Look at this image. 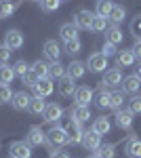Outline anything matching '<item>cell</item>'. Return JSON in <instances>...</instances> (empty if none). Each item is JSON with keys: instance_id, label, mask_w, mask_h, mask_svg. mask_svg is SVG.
<instances>
[{"instance_id": "obj_18", "label": "cell", "mask_w": 141, "mask_h": 158, "mask_svg": "<svg viewBox=\"0 0 141 158\" xmlns=\"http://www.w3.org/2000/svg\"><path fill=\"white\" fill-rule=\"evenodd\" d=\"M30 101H32V97H30L25 91H19V93H15V95H13L11 106L17 110V112H23V110L30 108Z\"/></svg>"}, {"instance_id": "obj_37", "label": "cell", "mask_w": 141, "mask_h": 158, "mask_svg": "<svg viewBox=\"0 0 141 158\" xmlns=\"http://www.w3.org/2000/svg\"><path fill=\"white\" fill-rule=\"evenodd\" d=\"M13 93L11 91V86L9 85H0V106H4V103H11L13 101Z\"/></svg>"}, {"instance_id": "obj_45", "label": "cell", "mask_w": 141, "mask_h": 158, "mask_svg": "<svg viewBox=\"0 0 141 158\" xmlns=\"http://www.w3.org/2000/svg\"><path fill=\"white\" fill-rule=\"evenodd\" d=\"M51 158H72L70 154H68V152H61V150H51Z\"/></svg>"}, {"instance_id": "obj_2", "label": "cell", "mask_w": 141, "mask_h": 158, "mask_svg": "<svg viewBox=\"0 0 141 158\" xmlns=\"http://www.w3.org/2000/svg\"><path fill=\"white\" fill-rule=\"evenodd\" d=\"M86 70H91L95 74H101L107 70V57L103 53H93V55H89V59H86Z\"/></svg>"}, {"instance_id": "obj_10", "label": "cell", "mask_w": 141, "mask_h": 158, "mask_svg": "<svg viewBox=\"0 0 141 158\" xmlns=\"http://www.w3.org/2000/svg\"><path fill=\"white\" fill-rule=\"evenodd\" d=\"M25 141L30 146H42V143H47V135H44V131L40 127H32L27 131V135H25Z\"/></svg>"}, {"instance_id": "obj_49", "label": "cell", "mask_w": 141, "mask_h": 158, "mask_svg": "<svg viewBox=\"0 0 141 158\" xmlns=\"http://www.w3.org/2000/svg\"><path fill=\"white\" fill-rule=\"evenodd\" d=\"M30 2H42V0H30Z\"/></svg>"}, {"instance_id": "obj_38", "label": "cell", "mask_w": 141, "mask_h": 158, "mask_svg": "<svg viewBox=\"0 0 141 158\" xmlns=\"http://www.w3.org/2000/svg\"><path fill=\"white\" fill-rule=\"evenodd\" d=\"M126 108H129L131 114H141V97L139 95H133L129 99V103H126Z\"/></svg>"}, {"instance_id": "obj_41", "label": "cell", "mask_w": 141, "mask_h": 158, "mask_svg": "<svg viewBox=\"0 0 141 158\" xmlns=\"http://www.w3.org/2000/svg\"><path fill=\"white\" fill-rule=\"evenodd\" d=\"M13 70H15V76H19V78H23L25 74H27V70H30V65L25 63L23 59H19L15 65H13Z\"/></svg>"}, {"instance_id": "obj_42", "label": "cell", "mask_w": 141, "mask_h": 158, "mask_svg": "<svg viewBox=\"0 0 141 158\" xmlns=\"http://www.w3.org/2000/svg\"><path fill=\"white\" fill-rule=\"evenodd\" d=\"M9 59H11V49L6 44H0V65L9 63Z\"/></svg>"}, {"instance_id": "obj_44", "label": "cell", "mask_w": 141, "mask_h": 158, "mask_svg": "<svg viewBox=\"0 0 141 158\" xmlns=\"http://www.w3.org/2000/svg\"><path fill=\"white\" fill-rule=\"evenodd\" d=\"M38 80H40V78H38V76H36V74L32 72V70H27V74L23 76V82H25L27 86H34L36 82H38Z\"/></svg>"}, {"instance_id": "obj_23", "label": "cell", "mask_w": 141, "mask_h": 158, "mask_svg": "<svg viewBox=\"0 0 141 158\" xmlns=\"http://www.w3.org/2000/svg\"><path fill=\"white\" fill-rule=\"evenodd\" d=\"M95 103H97V108H101V110L110 108V91H107L106 85H101V89L95 93Z\"/></svg>"}, {"instance_id": "obj_5", "label": "cell", "mask_w": 141, "mask_h": 158, "mask_svg": "<svg viewBox=\"0 0 141 158\" xmlns=\"http://www.w3.org/2000/svg\"><path fill=\"white\" fill-rule=\"evenodd\" d=\"M61 116H63V108H61L59 103H47V108L42 112L44 122H59Z\"/></svg>"}, {"instance_id": "obj_39", "label": "cell", "mask_w": 141, "mask_h": 158, "mask_svg": "<svg viewBox=\"0 0 141 158\" xmlns=\"http://www.w3.org/2000/svg\"><path fill=\"white\" fill-rule=\"evenodd\" d=\"M131 34L135 36V40H141V15L133 17V21H131Z\"/></svg>"}, {"instance_id": "obj_31", "label": "cell", "mask_w": 141, "mask_h": 158, "mask_svg": "<svg viewBox=\"0 0 141 158\" xmlns=\"http://www.w3.org/2000/svg\"><path fill=\"white\" fill-rule=\"evenodd\" d=\"M124 15H126V11H124V6L122 4H114V9L110 11V15H107V19L112 21V23H120L122 19H124Z\"/></svg>"}, {"instance_id": "obj_11", "label": "cell", "mask_w": 141, "mask_h": 158, "mask_svg": "<svg viewBox=\"0 0 141 158\" xmlns=\"http://www.w3.org/2000/svg\"><path fill=\"white\" fill-rule=\"evenodd\" d=\"M70 116H72V120L74 122H86V120H91V110H89V106H72L70 110Z\"/></svg>"}, {"instance_id": "obj_20", "label": "cell", "mask_w": 141, "mask_h": 158, "mask_svg": "<svg viewBox=\"0 0 141 158\" xmlns=\"http://www.w3.org/2000/svg\"><path fill=\"white\" fill-rule=\"evenodd\" d=\"M101 85H106V86H118V85H122V72H120V68L107 70L106 76H103V80H101Z\"/></svg>"}, {"instance_id": "obj_12", "label": "cell", "mask_w": 141, "mask_h": 158, "mask_svg": "<svg viewBox=\"0 0 141 158\" xmlns=\"http://www.w3.org/2000/svg\"><path fill=\"white\" fill-rule=\"evenodd\" d=\"M57 89H59V95H61V97H72V95L76 93V85H74V78H70V76L65 74L63 78H59Z\"/></svg>"}, {"instance_id": "obj_7", "label": "cell", "mask_w": 141, "mask_h": 158, "mask_svg": "<svg viewBox=\"0 0 141 158\" xmlns=\"http://www.w3.org/2000/svg\"><path fill=\"white\" fill-rule=\"evenodd\" d=\"M4 44L9 47L11 51H17L23 47V34L19 30H9L6 36H4Z\"/></svg>"}, {"instance_id": "obj_22", "label": "cell", "mask_w": 141, "mask_h": 158, "mask_svg": "<svg viewBox=\"0 0 141 158\" xmlns=\"http://www.w3.org/2000/svg\"><path fill=\"white\" fill-rule=\"evenodd\" d=\"M106 40L107 42H114V44H120L124 40V34H122V30L116 23H112V25H107V30H106Z\"/></svg>"}, {"instance_id": "obj_4", "label": "cell", "mask_w": 141, "mask_h": 158, "mask_svg": "<svg viewBox=\"0 0 141 158\" xmlns=\"http://www.w3.org/2000/svg\"><path fill=\"white\" fill-rule=\"evenodd\" d=\"M82 146L84 150H89V152H97V148L101 146V135L97 133V131H84L82 135Z\"/></svg>"}, {"instance_id": "obj_8", "label": "cell", "mask_w": 141, "mask_h": 158, "mask_svg": "<svg viewBox=\"0 0 141 158\" xmlns=\"http://www.w3.org/2000/svg\"><path fill=\"white\" fill-rule=\"evenodd\" d=\"M93 99H95L93 89H89V86H76V93H74V101H76L78 106H89V103H91Z\"/></svg>"}, {"instance_id": "obj_34", "label": "cell", "mask_w": 141, "mask_h": 158, "mask_svg": "<svg viewBox=\"0 0 141 158\" xmlns=\"http://www.w3.org/2000/svg\"><path fill=\"white\" fill-rule=\"evenodd\" d=\"M15 2L13 0H0V19H6L15 13Z\"/></svg>"}, {"instance_id": "obj_17", "label": "cell", "mask_w": 141, "mask_h": 158, "mask_svg": "<svg viewBox=\"0 0 141 158\" xmlns=\"http://www.w3.org/2000/svg\"><path fill=\"white\" fill-rule=\"evenodd\" d=\"M42 51H44V57H47V59H51V61H59L61 53H63L57 40H47V42H44V49H42Z\"/></svg>"}, {"instance_id": "obj_47", "label": "cell", "mask_w": 141, "mask_h": 158, "mask_svg": "<svg viewBox=\"0 0 141 158\" xmlns=\"http://www.w3.org/2000/svg\"><path fill=\"white\" fill-rule=\"evenodd\" d=\"M135 70H137V76H139V78H141V61H139V65H137Z\"/></svg>"}, {"instance_id": "obj_29", "label": "cell", "mask_w": 141, "mask_h": 158, "mask_svg": "<svg viewBox=\"0 0 141 158\" xmlns=\"http://www.w3.org/2000/svg\"><path fill=\"white\" fill-rule=\"evenodd\" d=\"M13 78H15V70H13L9 63L0 65V85H11Z\"/></svg>"}, {"instance_id": "obj_36", "label": "cell", "mask_w": 141, "mask_h": 158, "mask_svg": "<svg viewBox=\"0 0 141 158\" xmlns=\"http://www.w3.org/2000/svg\"><path fill=\"white\" fill-rule=\"evenodd\" d=\"M82 51V42L78 40V38H74V40H68L65 42V53L68 55H78Z\"/></svg>"}, {"instance_id": "obj_35", "label": "cell", "mask_w": 141, "mask_h": 158, "mask_svg": "<svg viewBox=\"0 0 141 158\" xmlns=\"http://www.w3.org/2000/svg\"><path fill=\"white\" fill-rule=\"evenodd\" d=\"M107 21H110L107 17L95 15V17H93V25H91V30H93V32H97V34H99V32H106V30H107Z\"/></svg>"}, {"instance_id": "obj_26", "label": "cell", "mask_w": 141, "mask_h": 158, "mask_svg": "<svg viewBox=\"0 0 141 158\" xmlns=\"http://www.w3.org/2000/svg\"><path fill=\"white\" fill-rule=\"evenodd\" d=\"M110 129H112V124H110V120H107L106 116H99V118L93 120V131H97L99 135H107Z\"/></svg>"}, {"instance_id": "obj_9", "label": "cell", "mask_w": 141, "mask_h": 158, "mask_svg": "<svg viewBox=\"0 0 141 158\" xmlns=\"http://www.w3.org/2000/svg\"><path fill=\"white\" fill-rule=\"evenodd\" d=\"M32 89H34V93L38 95V97H48V95L55 91V85H53L51 78H40Z\"/></svg>"}, {"instance_id": "obj_3", "label": "cell", "mask_w": 141, "mask_h": 158, "mask_svg": "<svg viewBox=\"0 0 141 158\" xmlns=\"http://www.w3.org/2000/svg\"><path fill=\"white\" fill-rule=\"evenodd\" d=\"M9 154L11 158H32V146L27 141H13Z\"/></svg>"}, {"instance_id": "obj_33", "label": "cell", "mask_w": 141, "mask_h": 158, "mask_svg": "<svg viewBox=\"0 0 141 158\" xmlns=\"http://www.w3.org/2000/svg\"><path fill=\"white\" fill-rule=\"evenodd\" d=\"M97 156L114 158V156H116V143H101V146L97 148Z\"/></svg>"}, {"instance_id": "obj_19", "label": "cell", "mask_w": 141, "mask_h": 158, "mask_svg": "<svg viewBox=\"0 0 141 158\" xmlns=\"http://www.w3.org/2000/svg\"><path fill=\"white\" fill-rule=\"evenodd\" d=\"M65 74L74 78V80H78V78H82L84 74H86V63L82 61H72L70 65H65Z\"/></svg>"}, {"instance_id": "obj_1", "label": "cell", "mask_w": 141, "mask_h": 158, "mask_svg": "<svg viewBox=\"0 0 141 158\" xmlns=\"http://www.w3.org/2000/svg\"><path fill=\"white\" fill-rule=\"evenodd\" d=\"M68 143V131L63 129V127H53L51 131L47 133V146L51 150H55V148H61Z\"/></svg>"}, {"instance_id": "obj_15", "label": "cell", "mask_w": 141, "mask_h": 158, "mask_svg": "<svg viewBox=\"0 0 141 158\" xmlns=\"http://www.w3.org/2000/svg\"><path fill=\"white\" fill-rule=\"evenodd\" d=\"M133 116H135V114H131L129 108H124V110L120 108V110H116V114H114L116 124L120 129H131V127H133Z\"/></svg>"}, {"instance_id": "obj_40", "label": "cell", "mask_w": 141, "mask_h": 158, "mask_svg": "<svg viewBox=\"0 0 141 158\" xmlns=\"http://www.w3.org/2000/svg\"><path fill=\"white\" fill-rule=\"evenodd\" d=\"M59 4H61V0H42V2H40V6H42V11H44V13L57 11Z\"/></svg>"}, {"instance_id": "obj_28", "label": "cell", "mask_w": 141, "mask_h": 158, "mask_svg": "<svg viewBox=\"0 0 141 158\" xmlns=\"http://www.w3.org/2000/svg\"><path fill=\"white\" fill-rule=\"evenodd\" d=\"M124 103V91H110V108L114 110H120Z\"/></svg>"}, {"instance_id": "obj_6", "label": "cell", "mask_w": 141, "mask_h": 158, "mask_svg": "<svg viewBox=\"0 0 141 158\" xmlns=\"http://www.w3.org/2000/svg\"><path fill=\"white\" fill-rule=\"evenodd\" d=\"M93 17H95L93 11L82 9V11H78L76 15H74V23L78 25L80 30H91V25H93Z\"/></svg>"}, {"instance_id": "obj_48", "label": "cell", "mask_w": 141, "mask_h": 158, "mask_svg": "<svg viewBox=\"0 0 141 158\" xmlns=\"http://www.w3.org/2000/svg\"><path fill=\"white\" fill-rule=\"evenodd\" d=\"M91 158H101V156H97V154H93V156H91Z\"/></svg>"}, {"instance_id": "obj_24", "label": "cell", "mask_w": 141, "mask_h": 158, "mask_svg": "<svg viewBox=\"0 0 141 158\" xmlns=\"http://www.w3.org/2000/svg\"><path fill=\"white\" fill-rule=\"evenodd\" d=\"M126 156H131V158H141V139L131 137L129 141H126Z\"/></svg>"}, {"instance_id": "obj_27", "label": "cell", "mask_w": 141, "mask_h": 158, "mask_svg": "<svg viewBox=\"0 0 141 158\" xmlns=\"http://www.w3.org/2000/svg\"><path fill=\"white\" fill-rule=\"evenodd\" d=\"M63 76H65V65H63L61 61H53V63L48 65V78L59 80V78H63Z\"/></svg>"}, {"instance_id": "obj_14", "label": "cell", "mask_w": 141, "mask_h": 158, "mask_svg": "<svg viewBox=\"0 0 141 158\" xmlns=\"http://www.w3.org/2000/svg\"><path fill=\"white\" fill-rule=\"evenodd\" d=\"M141 89V78L137 74H131L126 78H122V91L129 93V95H135L137 91Z\"/></svg>"}, {"instance_id": "obj_13", "label": "cell", "mask_w": 141, "mask_h": 158, "mask_svg": "<svg viewBox=\"0 0 141 158\" xmlns=\"http://www.w3.org/2000/svg\"><path fill=\"white\" fill-rule=\"evenodd\" d=\"M135 53L133 49H124V51H118L116 53V68H131L135 63Z\"/></svg>"}, {"instance_id": "obj_16", "label": "cell", "mask_w": 141, "mask_h": 158, "mask_svg": "<svg viewBox=\"0 0 141 158\" xmlns=\"http://www.w3.org/2000/svg\"><path fill=\"white\" fill-rule=\"evenodd\" d=\"M65 131H68V143H82L84 131H82V127H80V122H74V120H72L70 127H68Z\"/></svg>"}, {"instance_id": "obj_46", "label": "cell", "mask_w": 141, "mask_h": 158, "mask_svg": "<svg viewBox=\"0 0 141 158\" xmlns=\"http://www.w3.org/2000/svg\"><path fill=\"white\" fill-rule=\"evenodd\" d=\"M133 53H135V57L141 61V40H135V44H133Z\"/></svg>"}, {"instance_id": "obj_32", "label": "cell", "mask_w": 141, "mask_h": 158, "mask_svg": "<svg viewBox=\"0 0 141 158\" xmlns=\"http://www.w3.org/2000/svg\"><path fill=\"white\" fill-rule=\"evenodd\" d=\"M30 70L38 76V78H48V63H44V61H34L32 65H30Z\"/></svg>"}, {"instance_id": "obj_30", "label": "cell", "mask_w": 141, "mask_h": 158, "mask_svg": "<svg viewBox=\"0 0 141 158\" xmlns=\"http://www.w3.org/2000/svg\"><path fill=\"white\" fill-rule=\"evenodd\" d=\"M112 9H114V0H97V6H95V15L107 17Z\"/></svg>"}, {"instance_id": "obj_25", "label": "cell", "mask_w": 141, "mask_h": 158, "mask_svg": "<svg viewBox=\"0 0 141 158\" xmlns=\"http://www.w3.org/2000/svg\"><path fill=\"white\" fill-rule=\"evenodd\" d=\"M44 108H47V101H44V97H38V95H34L32 97V101H30V114H34V116H40L42 112H44Z\"/></svg>"}, {"instance_id": "obj_21", "label": "cell", "mask_w": 141, "mask_h": 158, "mask_svg": "<svg viewBox=\"0 0 141 158\" xmlns=\"http://www.w3.org/2000/svg\"><path fill=\"white\" fill-rule=\"evenodd\" d=\"M78 30H80V27L74 23V21H72V23H63L61 27H59V36H61L63 40H65V42H68V40H74V38H78Z\"/></svg>"}, {"instance_id": "obj_43", "label": "cell", "mask_w": 141, "mask_h": 158, "mask_svg": "<svg viewBox=\"0 0 141 158\" xmlns=\"http://www.w3.org/2000/svg\"><path fill=\"white\" fill-rule=\"evenodd\" d=\"M118 44H114V42H107L106 40V44H103V49H101V53L106 55V57H112V55H116L118 49H116Z\"/></svg>"}, {"instance_id": "obj_50", "label": "cell", "mask_w": 141, "mask_h": 158, "mask_svg": "<svg viewBox=\"0 0 141 158\" xmlns=\"http://www.w3.org/2000/svg\"><path fill=\"white\" fill-rule=\"evenodd\" d=\"M61 2H63V0H61Z\"/></svg>"}]
</instances>
